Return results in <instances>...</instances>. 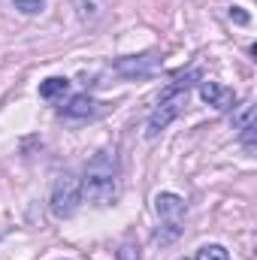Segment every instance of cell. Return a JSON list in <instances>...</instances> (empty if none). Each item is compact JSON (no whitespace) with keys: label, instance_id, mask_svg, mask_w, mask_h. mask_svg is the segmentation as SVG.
I'll use <instances>...</instances> for the list:
<instances>
[{"label":"cell","instance_id":"6da1fadb","mask_svg":"<svg viewBox=\"0 0 257 260\" xmlns=\"http://www.w3.org/2000/svg\"><path fill=\"white\" fill-rule=\"evenodd\" d=\"M121 188V167H118V154L115 148H100L82 176V197L91 206H112Z\"/></svg>","mask_w":257,"mask_h":260},{"label":"cell","instance_id":"7a4b0ae2","mask_svg":"<svg viewBox=\"0 0 257 260\" xmlns=\"http://www.w3.org/2000/svg\"><path fill=\"white\" fill-rule=\"evenodd\" d=\"M200 79H203L200 70H188L185 76H179L173 85L164 88V94H160V100H157V106L151 109L148 124H145V136H148V139H157L160 130H167L179 115H182V109L188 106V94H191V88Z\"/></svg>","mask_w":257,"mask_h":260},{"label":"cell","instance_id":"3957f363","mask_svg":"<svg viewBox=\"0 0 257 260\" xmlns=\"http://www.w3.org/2000/svg\"><path fill=\"white\" fill-rule=\"evenodd\" d=\"M79 203H82V179L76 176V173H61L58 179H55V185H52V197H49V209H52V215L55 218H70V215H76V209H79Z\"/></svg>","mask_w":257,"mask_h":260},{"label":"cell","instance_id":"277c9868","mask_svg":"<svg viewBox=\"0 0 257 260\" xmlns=\"http://www.w3.org/2000/svg\"><path fill=\"white\" fill-rule=\"evenodd\" d=\"M157 67H160V58L157 55H127V58H118L115 61V70L121 76H136V79L151 76Z\"/></svg>","mask_w":257,"mask_h":260},{"label":"cell","instance_id":"5b68a950","mask_svg":"<svg viewBox=\"0 0 257 260\" xmlns=\"http://www.w3.org/2000/svg\"><path fill=\"white\" fill-rule=\"evenodd\" d=\"M154 212H157L160 221L182 224V218H185V200L179 194H173V191H160V194L154 197Z\"/></svg>","mask_w":257,"mask_h":260},{"label":"cell","instance_id":"8992f818","mask_svg":"<svg viewBox=\"0 0 257 260\" xmlns=\"http://www.w3.org/2000/svg\"><path fill=\"white\" fill-rule=\"evenodd\" d=\"M73 9L85 27H97L109 12V0H73Z\"/></svg>","mask_w":257,"mask_h":260},{"label":"cell","instance_id":"52a82bcc","mask_svg":"<svg viewBox=\"0 0 257 260\" xmlns=\"http://www.w3.org/2000/svg\"><path fill=\"white\" fill-rule=\"evenodd\" d=\"M200 97H203L209 106H215V109H230V106L236 103L233 88H227V85H221V82H200Z\"/></svg>","mask_w":257,"mask_h":260},{"label":"cell","instance_id":"ba28073f","mask_svg":"<svg viewBox=\"0 0 257 260\" xmlns=\"http://www.w3.org/2000/svg\"><path fill=\"white\" fill-rule=\"evenodd\" d=\"M100 103L94 100V97H88V94H79V97H73L67 106H61V115L64 118H94L100 109H97Z\"/></svg>","mask_w":257,"mask_h":260},{"label":"cell","instance_id":"9c48e42d","mask_svg":"<svg viewBox=\"0 0 257 260\" xmlns=\"http://www.w3.org/2000/svg\"><path fill=\"white\" fill-rule=\"evenodd\" d=\"M230 124H233V130H236V133H239V130H245V127H251V124H257L254 103H251V100L239 103V106L233 109V118H230Z\"/></svg>","mask_w":257,"mask_h":260},{"label":"cell","instance_id":"30bf717a","mask_svg":"<svg viewBox=\"0 0 257 260\" xmlns=\"http://www.w3.org/2000/svg\"><path fill=\"white\" fill-rule=\"evenodd\" d=\"M67 91H70V79H64V76H52V79L40 82V97L43 100H58Z\"/></svg>","mask_w":257,"mask_h":260},{"label":"cell","instance_id":"8fae6325","mask_svg":"<svg viewBox=\"0 0 257 260\" xmlns=\"http://www.w3.org/2000/svg\"><path fill=\"white\" fill-rule=\"evenodd\" d=\"M164 227L154 233V239L160 242V245H170V242H176L179 239V233H182V224H176V221H160Z\"/></svg>","mask_w":257,"mask_h":260},{"label":"cell","instance_id":"7c38bea8","mask_svg":"<svg viewBox=\"0 0 257 260\" xmlns=\"http://www.w3.org/2000/svg\"><path fill=\"white\" fill-rule=\"evenodd\" d=\"M194 260H230V251L224 245H203Z\"/></svg>","mask_w":257,"mask_h":260},{"label":"cell","instance_id":"4fadbf2b","mask_svg":"<svg viewBox=\"0 0 257 260\" xmlns=\"http://www.w3.org/2000/svg\"><path fill=\"white\" fill-rule=\"evenodd\" d=\"M12 6L21 12V15H40L46 9V0H12Z\"/></svg>","mask_w":257,"mask_h":260},{"label":"cell","instance_id":"5bb4252c","mask_svg":"<svg viewBox=\"0 0 257 260\" xmlns=\"http://www.w3.org/2000/svg\"><path fill=\"white\" fill-rule=\"evenodd\" d=\"M115 260H142L139 257V245H136V242H124V245L115 251Z\"/></svg>","mask_w":257,"mask_h":260},{"label":"cell","instance_id":"9a60e30c","mask_svg":"<svg viewBox=\"0 0 257 260\" xmlns=\"http://www.w3.org/2000/svg\"><path fill=\"white\" fill-rule=\"evenodd\" d=\"M230 18L236 24H248V12H242V6H230Z\"/></svg>","mask_w":257,"mask_h":260},{"label":"cell","instance_id":"2e32d148","mask_svg":"<svg viewBox=\"0 0 257 260\" xmlns=\"http://www.w3.org/2000/svg\"><path fill=\"white\" fill-rule=\"evenodd\" d=\"M179 260H194V257H179Z\"/></svg>","mask_w":257,"mask_h":260}]
</instances>
